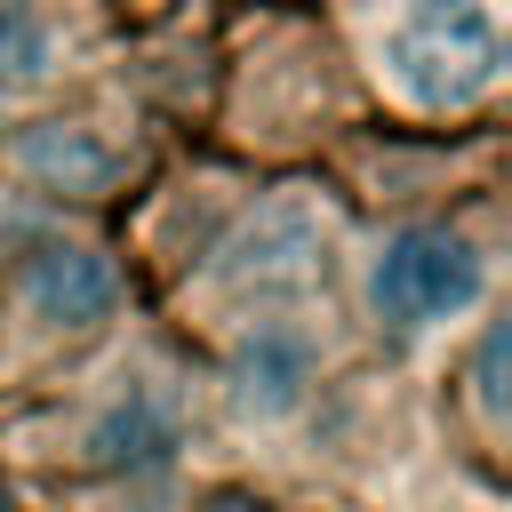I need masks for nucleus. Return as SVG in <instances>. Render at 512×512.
<instances>
[{
  "label": "nucleus",
  "mask_w": 512,
  "mask_h": 512,
  "mask_svg": "<svg viewBox=\"0 0 512 512\" xmlns=\"http://www.w3.org/2000/svg\"><path fill=\"white\" fill-rule=\"evenodd\" d=\"M0 512H8V488H0Z\"/></svg>",
  "instance_id": "nucleus-11"
},
{
  "label": "nucleus",
  "mask_w": 512,
  "mask_h": 512,
  "mask_svg": "<svg viewBox=\"0 0 512 512\" xmlns=\"http://www.w3.org/2000/svg\"><path fill=\"white\" fill-rule=\"evenodd\" d=\"M304 384H312V344L296 328L264 320V328L240 336V352H232V400L248 416H288L304 400Z\"/></svg>",
  "instance_id": "nucleus-5"
},
{
  "label": "nucleus",
  "mask_w": 512,
  "mask_h": 512,
  "mask_svg": "<svg viewBox=\"0 0 512 512\" xmlns=\"http://www.w3.org/2000/svg\"><path fill=\"white\" fill-rule=\"evenodd\" d=\"M384 64H392V80H400L408 104L456 112V104H472V96L496 88V72H504V32H496L488 0H416V8L392 24Z\"/></svg>",
  "instance_id": "nucleus-1"
},
{
  "label": "nucleus",
  "mask_w": 512,
  "mask_h": 512,
  "mask_svg": "<svg viewBox=\"0 0 512 512\" xmlns=\"http://www.w3.org/2000/svg\"><path fill=\"white\" fill-rule=\"evenodd\" d=\"M216 272H224V288H248V296H304V288H320V272H328L320 208L312 200H264L248 224H232Z\"/></svg>",
  "instance_id": "nucleus-3"
},
{
  "label": "nucleus",
  "mask_w": 512,
  "mask_h": 512,
  "mask_svg": "<svg viewBox=\"0 0 512 512\" xmlns=\"http://www.w3.org/2000/svg\"><path fill=\"white\" fill-rule=\"evenodd\" d=\"M48 72V24L32 0H0V80H40Z\"/></svg>",
  "instance_id": "nucleus-8"
},
{
  "label": "nucleus",
  "mask_w": 512,
  "mask_h": 512,
  "mask_svg": "<svg viewBox=\"0 0 512 512\" xmlns=\"http://www.w3.org/2000/svg\"><path fill=\"white\" fill-rule=\"evenodd\" d=\"M504 352H512V328L496 320V328L480 336V360H472V392H480L488 416H504Z\"/></svg>",
  "instance_id": "nucleus-9"
},
{
  "label": "nucleus",
  "mask_w": 512,
  "mask_h": 512,
  "mask_svg": "<svg viewBox=\"0 0 512 512\" xmlns=\"http://www.w3.org/2000/svg\"><path fill=\"white\" fill-rule=\"evenodd\" d=\"M24 304H32L48 328H96V320H112V304H120V272H112L96 248L48 240V248L24 264Z\"/></svg>",
  "instance_id": "nucleus-4"
},
{
  "label": "nucleus",
  "mask_w": 512,
  "mask_h": 512,
  "mask_svg": "<svg viewBox=\"0 0 512 512\" xmlns=\"http://www.w3.org/2000/svg\"><path fill=\"white\" fill-rule=\"evenodd\" d=\"M16 160H24V176H40L48 192H104V184L120 176L112 144H96L88 128H64V120L24 128V136H16Z\"/></svg>",
  "instance_id": "nucleus-6"
},
{
  "label": "nucleus",
  "mask_w": 512,
  "mask_h": 512,
  "mask_svg": "<svg viewBox=\"0 0 512 512\" xmlns=\"http://www.w3.org/2000/svg\"><path fill=\"white\" fill-rule=\"evenodd\" d=\"M88 456H96L104 472H152V464H168V456H176V416H168L152 392H128L120 408H104V416H96Z\"/></svg>",
  "instance_id": "nucleus-7"
},
{
  "label": "nucleus",
  "mask_w": 512,
  "mask_h": 512,
  "mask_svg": "<svg viewBox=\"0 0 512 512\" xmlns=\"http://www.w3.org/2000/svg\"><path fill=\"white\" fill-rule=\"evenodd\" d=\"M472 296H480V248L448 224H408L368 264V304L392 328H432V320L464 312Z\"/></svg>",
  "instance_id": "nucleus-2"
},
{
  "label": "nucleus",
  "mask_w": 512,
  "mask_h": 512,
  "mask_svg": "<svg viewBox=\"0 0 512 512\" xmlns=\"http://www.w3.org/2000/svg\"><path fill=\"white\" fill-rule=\"evenodd\" d=\"M208 512H264V504H248V496H216Z\"/></svg>",
  "instance_id": "nucleus-10"
}]
</instances>
